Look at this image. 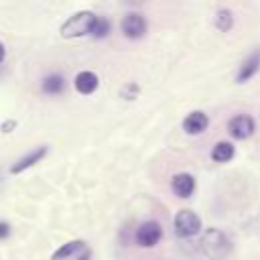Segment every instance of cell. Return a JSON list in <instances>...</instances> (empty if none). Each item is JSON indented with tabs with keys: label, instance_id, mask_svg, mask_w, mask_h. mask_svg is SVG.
I'll return each instance as SVG.
<instances>
[{
	"label": "cell",
	"instance_id": "cell-11",
	"mask_svg": "<svg viewBox=\"0 0 260 260\" xmlns=\"http://www.w3.org/2000/svg\"><path fill=\"white\" fill-rule=\"evenodd\" d=\"M65 85H67V79L63 73H47L43 79H41V91L45 95H61L65 91Z\"/></svg>",
	"mask_w": 260,
	"mask_h": 260
},
{
	"label": "cell",
	"instance_id": "cell-9",
	"mask_svg": "<svg viewBox=\"0 0 260 260\" xmlns=\"http://www.w3.org/2000/svg\"><path fill=\"white\" fill-rule=\"evenodd\" d=\"M49 152V148L43 144V146H39V148H35V150H30L26 156H20L12 167H10V173L12 175H18V173H24L26 169H30V167H35L37 162H41L43 158H45V154Z\"/></svg>",
	"mask_w": 260,
	"mask_h": 260
},
{
	"label": "cell",
	"instance_id": "cell-15",
	"mask_svg": "<svg viewBox=\"0 0 260 260\" xmlns=\"http://www.w3.org/2000/svg\"><path fill=\"white\" fill-rule=\"evenodd\" d=\"M213 24L215 28H219V32H228L234 26V12L230 8H219L213 16Z\"/></svg>",
	"mask_w": 260,
	"mask_h": 260
},
{
	"label": "cell",
	"instance_id": "cell-8",
	"mask_svg": "<svg viewBox=\"0 0 260 260\" xmlns=\"http://www.w3.org/2000/svg\"><path fill=\"white\" fill-rule=\"evenodd\" d=\"M258 71H260V49L252 51V53L242 61V65H240V69H238V75H236V81H238V83H246V81H250Z\"/></svg>",
	"mask_w": 260,
	"mask_h": 260
},
{
	"label": "cell",
	"instance_id": "cell-13",
	"mask_svg": "<svg viewBox=\"0 0 260 260\" xmlns=\"http://www.w3.org/2000/svg\"><path fill=\"white\" fill-rule=\"evenodd\" d=\"M234 154H236V146L232 142H228V140L215 142L213 148H211V152H209V156H211L213 162H230L234 158Z\"/></svg>",
	"mask_w": 260,
	"mask_h": 260
},
{
	"label": "cell",
	"instance_id": "cell-21",
	"mask_svg": "<svg viewBox=\"0 0 260 260\" xmlns=\"http://www.w3.org/2000/svg\"><path fill=\"white\" fill-rule=\"evenodd\" d=\"M4 57H6V49H4V45H2V41H0V63L4 61Z\"/></svg>",
	"mask_w": 260,
	"mask_h": 260
},
{
	"label": "cell",
	"instance_id": "cell-4",
	"mask_svg": "<svg viewBox=\"0 0 260 260\" xmlns=\"http://www.w3.org/2000/svg\"><path fill=\"white\" fill-rule=\"evenodd\" d=\"M120 28H122V35L126 39L138 41V39H142L146 35L148 24H146V18L140 12H128V14H124V18L120 22Z\"/></svg>",
	"mask_w": 260,
	"mask_h": 260
},
{
	"label": "cell",
	"instance_id": "cell-6",
	"mask_svg": "<svg viewBox=\"0 0 260 260\" xmlns=\"http://www.w3.org/2000/svg\"><path fill=\"white\" fill-rule=\"evenodd\" d=\"M254 130H256V122H254V118L248 116V114H236V116L230 118V122H228V132H230V136L236 138V140H246V138H250V136L254 134Z\"/></svg>",
	"mask_w": 260,
	"mask_h": 260
},
{
	"label": "cell",
	"instance_id": "cell-18",
	"mask_svg": "<svg viewBox=\"0 0 260 260\" xmlns=\"http://www.w3.org/2000/svg\"><path fill=\"white\" fill-rule=\"evenodd\" d=\"M16 120H4L2 124H0V132H4V134H8V132H12L14 128H16Z\"/></svg>",
	"mask_w": 260,
	"mask_h": 260
},
{
	"label": "cell",
	"instance_id": "cell-20",
	"mask_svg": "<svg viewBox=\"0 0 260 260\" xmlns=\"http://www.w3.org/2000/svg\"><path fill=\"white\" fill-rule=\"evenodd\" d=\"M73 260H91V250L89 248H85V250H81Z\"/></svg>",
	"mask_w": 260,
	"mask_h": 260
},
{
	"label": "cell",
	"instance_id": "cell-14",
	"mask_svg": "<svg viewBox=\"0 0 260 260\" xmlns=\"http://www.w3.org/2000/svg\"><path fill=\"white\" fill-rule=\"evenodd\" d=\"M85 242L83 240H71L67 244H63L59 250H55L51 254V260H65V258H75L81 250H85Z\"/></svg>",
	"mask_w": 260,
	"mask_h": 260
},
{
	"label": "cell",
	"instance_id": "cell-19",
	"mask_svg": "<svg viewBox=\"0 0 260 260\" xmlns=\"http://www.w3.org/2000/svg\"><path fill=\"white\" fill-rule=\"evenodd\" d=\"M8 236H10V223L4 221V219H0V242L6 240Z\"/></svg>",
	"mask_w": 260,
	"mask_h": 260
},
{
	"label": "cell",
	"instance_id": "cell-12",
	"mask_svg": "<svg viewBox=\"0 0 260 260\" xmlns=\"http://www.w3.org/2000/svg\"><path fill=\"white\" fill-rule=\"evenodd\" d=\"M98 85H100V77H98L93 71H89V69L79 71V73L73 77V87H75L79 93H83V95L93 93V91L98 89Z\"/></svg>",
	"mask_w": 260,
	"mask_h": 260
},
{
	"label": "cell",
	"instance_id": "cell-2",
	"mask_svg": "<svg viewBox=\"0 0 260 260\" xmlns=\"http://www.w3.org/2000/svg\"><path fill=\"white\" fill-rule=\"evenodd\" d=\"M199 244H201L199 246L201 252L207 258H223L230 252V240H228V236L221 230H215V228L205 230Z\"/></svg>",
	"mask_w": 260,
	"mask_h": 260
},
{
	"label": "cell",
	"instance_id": "cell-16",
	"mask_svg": "<svg viewBox=\"0 0 260 260\" xmlns=\"http://www.w3.org/2000/svg\"><path fill=\"white\" fill-rule=\"evenodd\" d=\"M110 28H112L110 20L104 18V16H98V20H95V24H93V30H91V37H93V39H106V37L110 35Z\"/></svg>",
	"mask_w": 260,
	"mask_h": 260
},
{
	"label": "cell",
	"instance_id": "cell-17",
	"mask_svg": "<svg viewBox=\"0 0 260 260\" xmlns=\"http://www.w3.org/2000/svg\"><path fill=\"white\" fill-rule=\"evenodd\" d=\"M138 93H140V87H138V83H134V81H128V83L120 89V95H122L124 100H128V102L136 100V98H138Z\"/></svg>",
	"mask_w": 260,
	"mask_h": 260
},
{
	"label": "cell",
	"instance_id": "cell-1",
	"mask_svg": "<svg viewBox=\"0 0 260 260\" xmlns=\"http://www.w3.org/2000/svg\"><path fill=\"white\" fill-rule=\"evenodd\" d=\"M98 20V14L91 10H79L73 16H69L63 24H61V37L63 39H79V37H91L93 24Z\"/></svg>",
	"mask_w": 260,
	"mask_h": 260
},
{
	"label": "cell",
	"instance_id": "cell-5",
	"mask_svg": "<svg viewBox=\"0 0 260 260\" xmlns=\"http://www.w3.org/2000/svg\"><path fill=\"white\" fill-rule=\"evenodd\" d=\"M136 244L142 246V248H152L160 242L162 238V228L158 221L154 219H148V221H142L138 228H136Z\"/></svg>",
	"mask_w": 260,
	"mask_h": 260
},
{
	"label": "cell",
	"instance_id": "cell-3",
	"mask_svg": "<svg viewBox=\"0 0 260 260\" xmlns=\"http://www.w3.org/2000/svg\"><path fill=\"white\" fill-rule=\"evenodd\" d=\"M173 228H175V234L179 238H185L187 240V238L197 236L203 225H201V217L195 211H191V209H179L177 215H175V219H173Z\"/></svg>",
	"mask_w": 260,
	"mask_h": 260
},
{
	"label": "cell",
	"instance_id": "cell-7",
	"mask_svg": "<svg viewBox=\"0 0 260 260\" xmlns=\"http://www.w3.org/2000/svg\"><path fill=\"white\" fill-rule=\"evenodd\" d=\"M209 126V116L201 110H193L185 116L183 120V130L189 134V136H197V134H203Z\"/></svg>",
	"mask_w": 260,
	"mask_h": 260
},
{
	"label": "cell",
	"instance_id": "cell-10",
	"mask_svg": "<svg viewBox=\"0 0 260 260\" xmlns=\"http://www.w3.org/2000/svg\"><path fill=\"white\" fill-rule=\"evenodd\" d=\"M171 189H173V193H175L177 197L187 199V197H191L193 191H195V177L189 175V173H177V175L173 177V181H171Z\"/></svg>",
	"mask_w": 260,
	"mask_h": 260
}]
</instances>
